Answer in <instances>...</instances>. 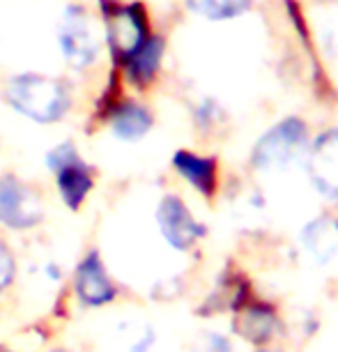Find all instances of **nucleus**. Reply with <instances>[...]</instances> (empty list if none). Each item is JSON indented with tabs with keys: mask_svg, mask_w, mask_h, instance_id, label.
<instances>
[{
	"mask_svg": "<svg viewBox=\"0 0 338 352\" xmlns=\"http://www.w3.org/2000/svg\"><path fill=\"white\" fill-rule=\"evenodd\" d=\"M5 102L12 111L35 124H58L71 111L74 95L60 78L23 72L12 76L5 85Z\"/></svg>",
	"mask_w": 338,
	"mask_h": 352,
	"instance_id": "f257e3e1",
	"label": "nucleus"
},
{
	"mask_svg": "<svg viewBox=\"0 0 338 352\" xmlns=\"http://www.w3.org/2000/svg\"><path fill=\"white\" fill-rule=\"evenodd\" d=\"M65 295L78 311H104L117 304L122 297V285L113 276L102 249L88 247L76 258L74 267L69 270L67 290Z\"/></svg>",
	"mask_w": 338,
	"mask_h": 352,
	"instance_id": "f03ea898",
	"label": "nucleus"
},
{
	"mask_svg": "<svg viewBox=\"0 0 338 352\" xmlns=\"http://www.w3.org/2000/svg\"><path fill=\"white\" fill-rule=\"evenodd\" d=\"M44 166L49 170L63 208L69 212H81L97 187V173L83 159L76 143L63 141L53 145L44 155Z\"/></svg>",
	"mask_w": 338,
	"mask_h": 352,
	"instance_id": "7ed1b4c3",
	"label": "nucleus"
},
{
	"mask_svg": "<svg viewBox=\"0 0 338 352\" xmlns=\"http://www.w3.org/2000/svg\"><path fill=\"white\" fill-rule=\"evenodd\" d=\"M46 223L42 194L14 173L0 175V230L8 235H32Z\"/></svg>",
	"mask_w": 338,
	"mask_h": 352,
	"instance_id": "20e7f679",
	"label": "nucleus"
},
{
	"mask_svg": "<svg viewBox=\"0 0 338 352\" xmlns=\"http://www.w3.org/2000/svg\"><path fill=\"white\" fill-rule=\"evenodd\" d=\"M306 141H308V134H306L304 122L297 120V118H288V120L278 122L276 127H271L267 134L256 143L251 162L262 173L286 170L302 157V152L306 150Z\"/></svg>",
	"mask_w": 338,
	"mask_h": 352,
	"instance_id": "39448f33",
	"label": "nucleus"
},
{
	"mask_svg": "<svg viewBox=\"0 0 338 352\" xmlns=\"http://www.w3.org/2000/svg\"><path fill=\"white\" fill-rule=\"evenodd\" d=\"M58 46L67 65L74 69L90 67L99 58L102 35L88 10H83L81 5H71L65 10L60 28H58Z\"/></svg>",
	"mask_w": 338,
	"mask_h": 352,
	"instance_id": "423d86ee",
	"label": "nucleus"
},
{
	"mask_svg": "<svg viewBox=\"0 0 338 352\" xmlns=\"http://www.w3.org/2000/svg\"><path fill=\"white\" fill-rule=\"evenodd\" d=\"M155 226L166 247L177 251V254H187L207 235L205 223L198 221L189 205L175 194H166L159 198L155 208Z\"/></svg>",
	"mask_w": 338,
	"mask_h": 352,
	"instance_id": "0eeeda50",
	"label": "nucleus"
},
{
	"mask_svg": "<svg viewBox=\"0 0 338 352\" xmlns=\"http://www.w3.org/2000/svg\"><path fill=\"white\" fill-rule=\"evenodd\" d=\"M306 166L317 194L327 201H338V129L317 136Z\"/></svg>",
	"mask_w": 338,
	"mask_h": 352,
	"instance_id": "6e6552de",
	"label": "nucleus"
},
{
	"mask_svg": "<svg viewBox=\"0 0 338 352\" xmlns=\"http://www.w3.org/2000/svg\"><path fill=\"white\" fill-rule=\"evenodd\" d=\"M300 247L311 265L327 267L338 258V221L331 217L308 221L300 235Z\"/></svg>",
	"mask_w": 338,
	"mask_h": 352,
	"instance_id": "1a4fd4ad",
	"label": "nucleus"
},
{
	"mask_svg": "<svg viewBox=\"0 0 338 352\" xmlns=\"http://www.w3.org/2000/svg\"><path fill=\"white\" fill-rule=\"evenodd\" d=\"M152 124H155V118H152L150 109L136 102H120L113 106L109 116L111 134L122 143H138L150 134Z\"/></svg>",
	"mask_w": 338,
	"mask_h": 352,
	"instance_id": "9d476101",
	"label": "nucleus"
},
{
	"mask_svg": "<svg viewBox=\"0 0 338 352\" xmlns=\"http://www.w3.org/2000/svg\"><path fill=\"white\" fill-rule=\"evenodd\" d=\"M109 39H111L113 51L127 60L129 56H134V53L141 49V44L145 39H148L145 37L143 16L131 8L117 10L115 14H111L109 19Z\"/></svg>",
	"mask_w": 338,
	"mask_h": 352,
	"instance_id": "9b49d317",
	"label": "nucleus"
},
{
	"mask_svg": "<svg viewBox=\"0 0 338 352\" xmlns=\"http://www.w3.org/2000/svg\"><path fill=\"white\" fill-rule=\"evenodd\" d=\"M173 168L189 187L198 194L212 198L216 191V162L210 157H201L189 150H177L173 155Z\"/></svg>",
	"mask_w": 338,
	"mask_h": 352,
	"instance_id": "f8f14e48",
	"label": "nucleus"
},
{
	"mask_svg": "<svg viewBox=\"0 0 338 352\" xmlns=\"http://www.w3.org/2000/svg\"><path fill=\"white\" fill-rule=\"evenodd\" d=\"M25 272H28L30 281L35 283V290L42 288V292H51V295L67 290L69 270L65 267V263L58 261L56 256H49V254L35 256L28 267H25Z\"/></svg>",
	"mask_w": 338,
	"mask_h": 352,
	"instance_id": "ddd939ff",
	"label": "nucleus"
},
{
	"mask_svg": "<svg viewBox=\"0 0 338 352\" xmlns=\"http://www.w3.org/2000/svg\"><path fill=\"white\" fill-rule=\"evenodd\" d=\"M164 56V42L159 37H148L134 56L127 58L129 81L136 85H148L155 78Z\"/></svg>",
	"mask_w": 338,
	"mask_h": 352,
	"instance_id": "4468645a",
	"label": "nucleus"
},
{
	"mask_svg": "<svg viewBox=\"0 0 338 352\" xmlns=\"http://www.w3.org/2000/svg\"><path fill=\"white\" fill-rule=\"evenodd\" d=\"M237 329H240L244 338L262 345L274 338V334L278 331V320L274 311L267 307H249L240 316V320H237Z\"/></svg>",
	"mask_w": 338,
	"mask_h": 352,
	"instance_id": "2eb2a0df",
	"label": "nucleus"
},
{
	"mask_svg": "<svg viewBox=\"0 0 338 352\" xmlns=\"http://www.w3.org/2000/svg\"><path fill=\"white\" fill-rule=\"evenodd\" d=\"M21 281V258L8 235L0 232V304L14 295Z\"/></svg>",
	"mask_w": 338,
	"mask_h": 352,
	"instance_id": "dca6fc26",
	"label": "nucleus"
},
{
	"mask_svg": "<svg viewBox=\"0 0 338 352\" xmlns=\"http://www.w3.org/2000/svg\"><path fill=\"white\" fill-rule=\"evenodd\" d=\"M194 14L210 19V21H223V19L240 16L251 5V0H187Z\"/></svg>",
	"mask_w": 338,
	"mask_h": 352,
	"instance_id": "f3484780",
	"label": "nucleus"
},
{
	"mask_svg": "<svg viewBox=\"0 0 338 352\" xmlns=\"http://www.w3.org/2000/svg\"><path fill=\"white\" fill-rule=\"evenodd\" d=\"M155 348H157V329L152 324H141L124 341L122 352H152Z\"/></svg>",
	"mask_w": 338,
	"mask_h": 352,
	"instance_id": "a211bd4d",
	"label": "nucleus"
},
{
	"mask_svg": "<svg viewBox=\"0 0 338 352\" xmlns=\"http://www.w3.org/2000/svg\"><path fill=\"white\" fill-rule=\"evenodd\" d=\"M194 352H235L233 343L228 341V336L218 334V331H205L196 338Z\"/></svg>",
	"mask_w": 338,
	"mask_h": 352,
	"instance_id": "6ab92c4d",
	"label": "nucleus"
},
{
	"mask_svg": "<svg viewBox=\"0 0 338 352\" xmlns=\"http://www.w3.org/2000/svg\"><path fill=\"white\" fill-rule=\"evenodd\" d=\"M39 352H81V350L71 348V345H49V348H44Z\"/></svg>",
	"mask_w": 338,
	"mask_h": 352,
	"instance_id": "aec40b11",
	"label": "nucleus"
},
{
	"mask_svg": "<svg viewBox=\"0 0 338 352\" xmlns=\"http://www.w3.org/2000/svg\"><path fill=\"white\" fill-rule=\"evenodd\" d=\"M258 352H271V350H258Z\"/></svg>",
	"mask_w": 338,
	"mask_h": 352,
	"instance_id": "412c9836",
	"label": "nucleus"
}]
</instances>
